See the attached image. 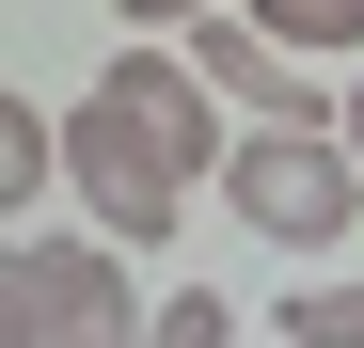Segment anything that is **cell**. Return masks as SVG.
<instances>
[{
  "mask_svg": "<svg viewBox=\"0 0 364 348\" xmlns=\"http://www.w3.org/2000/svg\"><path fill=\"white\" fill-rule=\"evenodd\" d=\"M48 254H64V317H48V348H143V317H159V301H127L143 254H111V238H48Z\"/></svg>",
  "mask_w": 364,
  "mask_h": 348,
  "instance_id": "obj_5",
  "label": "cell"
},
{
  "mask_svg": "<svg viewBox=\"0 0 364 348\" xmlns=\"http://www.w3.org/2000/svg\"><path fill=\"white\" fill-rule=\"evenodd\" d=\"M64 206L95 222L111 254H143V269L174 254V222H191V174L159 158V127H143V111L111 95V80H95V95L64 111Z\"/></svg>",
  "mask_w": 364,
  "mask_h": 348,
  "instance_id": "obj_1",
  "label": "cell"
},
{
  "mask_svg": "<svg viewBox=\"0 0 364 348\" xmlns=\"http://www.w3.org/2000/svg\"><path fill=\"white\" fill-rule=\"evenodd\" d=\"M269 332H285V348H364V285H348V269H301L285 301H269Z\"/></svg>",
  "mask_w": 364,
  "mask_h": 348,
  "instance_id": "obj_9",
  "label": "cell"
},
{
  "mask_svg": "<svg viewBox=\"0 0 364 348\" xmlns=\"http://www.w3.org/2000/svg\"><path fill=\"white\" fill-rule=\"evenodd\" d=\"M48 317H64V254L0 238V348H48Z\"/></svg>",
  "mask_w": 364,
  "mask_h": 348,
  "instance_id": "obj_8",
  "label": "cell"
},
{
  "mask_svg": "<svg viewBox=\"0 0 364 348\" xmlns=\"http://www.w3.org/2000/svg\"><path fill=\"white\" fill-rule=\"evenodd\" d=\"M143 348H237V301H206V285H159Z\"/></svg>",
  "mask_w": 364,
  "mask_h": 348,
  "instance_id": "obj_10",
  "label": "cell"
},
{
  "mask_svg": "<svg viewBox=\"0 0 364 348\" xmlns=\"http://www.w3.org/2000/svg\"><path fill=\"white\" fill-rule=\"evenodd\" d=\"M333 143H348V174H364V64L333 80Z\"/></svg>",
  "mask_w": 364,
  "mask_h": 348,
  "instance_id": "obj_12",
  "label": "cell"
},
{
  "mask_svg": "<svg viewBox=\"0 0 364 348\" xmlns=\"http://www.w3.org/2000/svg\"><path fill=\"white\" fill-rule=\"evenodd\" d=\"M222 206L254 222L269 254H301V269H317L348 222H364V174H348V143H333V127H237V158H222Z\"/></svg>",
  "mask_w": 364,
  "mask_h": 348,
  "instance_id": "obj_2",
  "label": "cell"
},
{
  "mask_svg": "<svg viewBox=\"0 0 364 348\" xmlns=\"http://www.w3.org/2000/svg\"><path fill=\"white\" fill-rule=\"evenodd\" d=\"M48 190H64V111H32L16 80H0V238H16Z\"/></svg>",
  "mask_w": 364,
  "mask_h": 348,
  "instance_id": "obj_6",
  "label": "cell"
},
{
  "mask_svg": "<svg viewBox=\"0 0 364 348\" xmlns=\"http://www.w3.org/2000/svg\"><path fill=\"white\" fill-rule=\"evenodd\" d=\"M269 348H285V332H269Z\"/></svg>",
  "mask_w": 364,
  "mask_h": 348,
  "instance_id": "obj_13",
  "label": "cell"
},
{
  "mask_svg": "<svg viewBox=\"0 0 364 348\" xmlns=\"http://www.w3.org/2000/svg\"><path fill=\"white\" fill-rule=\"evenodd\" d=\"M191 64H206V95L237 111V127H333V64L269 48L254 16H206V32H191Z\"/></svg>",
  "mask_w": 364,
  "mask_h": 348,
  "instance_id": "obj_3",
  "label": "cell"
},
{
  "mask_svg": "<svg viewBox=\"0 0 364 348\" xmlns=\"http://www.w3.org/2000/svg\"><path fill=\"white\" fill-rule=\"evenodd\" d=\"M111 16H127V32H159V48H174V32H206V16H237V0H111Z\"/></svg>",
  "mask_w": 364,
  "mask_h": 348,
  "instance_id": "obj_11",
  "label": "cell"
},
{
  "mask_svg": "<svg viewBox=\"0 0 364 348\" xmlns=\"http://www.w3.org/2000/svg\"><path fill=\"white\" fill-rule=\"evenodd\" d=\"M269 48H301V64H364V0H237Z\"/></svg>",
  "mask_w": 364,
  "mask_h": 348,
  "instance_id": "obj_7",
  "label": "cell"
},
{
  "mask_svg": "<svg viewBox=\"0 0 364 348\" xmlns=\"http://www.w3.org/2000/svg\"><path fill=\"white\" fill-rule=\"evenodd\" d=\"M111 95L159 127V158H174V174H222V158H237V111L206 95L191 48H159V32H143V48H111Z\"/></svg>",
  "mask_w": 364,
  "mask_h": 348,
  "instance_id": "obj_4",
  "label": "cell"
}]
</instances>
